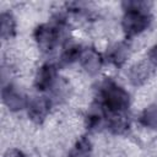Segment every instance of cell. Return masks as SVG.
Wrapping results in <instances>:
<instances>
[{"mask_svg": "<svg viewBox=\"0 0 157 157\" xmlns=\"http://www.w3.org/2000/svg\"><path fill=\"white\" fill-rule=\"evenodd\" d=\"M129 93L112 80H105L101 88V105L108 114L124 113L129 105Z\"/></svg>", "mask_w": 157, "mask_h": 157, "instance_id": "cell-1", "label": "cell"}, {"mask_svg": "<svg viewBox=\"0 0 157 157\" xmlns=\"http://www.w3.org/2000/svg\"><path fill=\"white\" fill-rule=\"evenodd\" d=\"M151 17L147 11L144 10H125L123 17V29L128 37L136 36L145 31L150 25Z\"/></svg>", "mask_w": 157, "mask_h": 157, "instance_id": "cell-2", "label": "cell"}, {"mask_svg": "<svg viewBox=\"0 0 157 157\" xmlns=\"http://www.w3.org/2000/svg\"><path fill=\"white\" fill-rule=\"evenodd\" d=\"M58 28L52 25H39L34 29V39L43 52L52 50L58 42Z\"/></svg>", "mask_w": 157, "mask_h": 157, "instance_id": "cell-3", "label": "cell"}, {"mask_svg": "<svg viewBox=\"0 0 157 157\" xmlns=\"http://www.w3.org/2000/svg\"><path fill=\"white\" fill-rule=\"evenodd\" d=\"M1 96H2V102L10 110L17 112V110L23 109L26 105H28L27 97L12 85L5 86L2 88Z\"/></svg>", "mask_w": 157, "mask_h": 157, "instance_id": "cell-4", "label": "cell"}, {"mask_svg": "<svg viewBox=\"0 0 157 157\" xmlns=\"http://www.w3.org/2000/svg\"><path fill=\"white\" fill-rule=\"evenodd\" d=\"M80 61L82 67L86 70V72H88L90 75H96L102 67L103 59L94 48H86L82 50Z\"/></svg>", "mask_w": 157, "mask_h": 157, "instance_id": "cell-5", "label": "cell"}, {"mask_svg": "<svg viewBox=\"0 0 157 157\" xmlns=\"http://www.w3.org/2000/svg\"><path fill=\"white\" fill-rule=\"evenodd\" d=\"M50 110V101L45 97H36L28 103V117L34 123H42Z\"/></svg>", "mask_w": 157, "mask_h": 157, "instance_id": "cell-6", "label": "cell"}, {"mask_svg": "<svg viewBox=\"0 0 157 157\" xmlns=\"http://www.w3.org/2000/svg\"><path fill=\"white\" fill-rule=\"evenodd\" d=\"M56 77V69L52 64H44L40 66V69L37 71L36 78H34V86L38 91H45L49 90Z\"/></svg>", "mask_w": 157, "mask_h": 157, "instance_id": "cell-7", "label": "cell"}, {"mask_svg": "<svg viewBox=\"0 0 157 157\" xmlns=\"http://www.w3.org/2000/svg\"><path fill=\"white\" fill-rule=\"evenodd\" d=\"M150 76V66L145 63H139L134 65L129 71V77L132 85L140 86L142 85Z\"/></svg>", "mask_w": 157, "mask_h": 157, "instance_id": "cell-8", "label": "cell"}, {"mask_svg": "<svg viewBox=\"0 0 157 157\" xmlns=\"http://www.w3.org/2000/svg\"><path fill=\"white\" fill-rule=\"evenodd\" d=\"M108 115H109L108 126L114 134H121L123 131L128 129L129 121L124 113H114V114H108Z\"/></svg>", "mask_w": 157, "mask_h": 157, "instance_id": "cell-9", "label": "cell"}, {"mask_svg": "<svg viewBox=\"0 0 157 157\" xmlns=\"http://www.w3.org/2000/svg\"><path fill=\"white\" fill-rule=\"evenodd\" d=\"M128 54H129V47L125 43H119L114 48H112V50L109 52V60L114 65L121 66L126 60Z\"/></svg>", "mask_w": 157, "mask_h": 157, "instance_id": "cell-10", "label": "cell"}, {"mask_svg": "<svg viewBox=\"0 0 157 157\" xmlns=\"http://www.w3.org/2000/svg\"><path fill=\"white\" fill-rule=\"evenodd\" d=\"M140 121L144 126L150 129H157V104H151L144 109Z\"/></svg>", "mask_w": 157, "mask_h": 157, "instance_id": "cell-11", "label": "cell"}, {"mask_svg": "<svg viewBox=\"0 0 157 157\" xmlns=\"http://www.w3.org/2000/svg\"><path fill=\"white\" fill-rule=\"evenodd\" d=\"M0 21H1V37L4 39L12 37L15 34V28H16L13 16L9 12H2L0 16Z\"/></svg>", "mask_w": 157, "mask_h": 157, "instance_id": "cell-12", "label": "cell"}, {"mask_svg": "<svg viewBox=\"0 0 157 157\" xmlns=\"http://www.w3.org/2000/svg\"><path fill=\"white\" fill-rule=\"evenodd\" d=\"M92 150V145L87 137H81L71 150L67 157H90Z\"/></svg>", "mask_w": 157, "mask_h": 157, "instance_id": "cell-13", "label": "cell"}, {"mask_svg": "<svg viewBox=\"0 0 157 157\" xmlns=\"http://www.w3.org/2000/svg\"><path fill=\"white\" fill-rule=\"evenodd\" d=\"M82 54V49L80 45H70L65 49V52L61 55V63L63 64H71L75 60L80 59Z\"/></svg>", "mask_w": 157, "mask_h": 157, "instance_id": "cell-14", "label": "cell"}, {"mask_svg": "<svg viewBox=\"0 0 157 157\" xmlns=\"http://www.w3.org/2000/svg\"><path fill=\"white\" fill-rule=\"evenodd\" d=\"M148 59H150V61H151L152 65L157 66V45H155V47L151 48V50L148 53Z\"/></svg>", "mask_w": 157, "mask_h": 157, "instance_id": "cell-15", "label": "cell"}, {"mask_svg": "<svg viewBox=\"0 0 157 157\" xmlns=\"http://www.w3.org/2000/svg\"><path fill=\"white\" fill-rule=\"evenodd\" d=\"M4 157H26L25 153L20 150H16V148H11V150H7L5 156Z\"/></svg>", "mask_w": 157, "mask_h": 157, "instance_id": "cell-16", "label": "cell"}]
</instances>
